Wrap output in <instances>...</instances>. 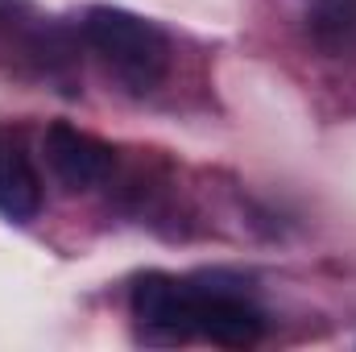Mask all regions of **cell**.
<instances>
[{
	"label": "cell",
	"instance_id": "obj_1",
	"mask_svg": "<svg viewBox=\"0 0 356 352\" xmlns=\"http://www.w3.org/2000/svg\"><path fill=\"white\" fill-rule=\"evenodd\" d=\"M79 38L91 54L108 67V75L116 83L145 95L170 75V38L162 25H154L149 17H137L129 8H112V4H91L79 21Z\"/></svg>",
	"mask_w": 356,
	"mask_h": 352
},
{
	"label": "cell",
	"instance_id": "obj_2",
	"mask_svg": "<svg viewBox=\"0 0 356 352\" xmlns=\"http://www.w3.org/2000/svg\"><path fill=\"white\" fill-rule=\"evenodd\" d=\"M79 42L83 38L71 33L63 21L42 17L33 0H0V46L17 50L29 75L67 95H75L79 83Z\"/></svg>",
	"mask_w": 356,
	"mask_h": 352
},
{
	"label": "cell",
	"instance_id": "obj_3",
	"mask_svg": "<svg viewBox=\"0 0 356 352\" xmlns=\"http://www.w3.org/2000/svg\"><path fill=\"white\" fill-rule=\"evenodd\" d=\"M186 286H191L186 303L191 340H207L220 349H249L266 336V311L224 273H199L186 278Z\"/></svg>",
	"mask_w": 356,
	"mask_h": 352
},
{
	"label": "cell",
	"instance_id": "obj_4",
	"mask_svg": "<svg viewBox=\"0 0 356 352\" xmlns=\"http://www.w3.org/2000/svg\"><path fill=\"white\" fill-rule=\"evenodd\" d=\"M186 303H191V286H186V278H175V273H141L129 294V311H133L141 336L154 344L191 340Z\"/></svg>",
	"mask_w": 356,
	"mask_h": 352
},
{
	"label": "cell",
	"instance_id": "obj_5",
	"mask_svg": "<svg viewBox=\"0 0 356 352\" xmlns=\"http://www.w3.org/2000/svg\"><path fill=\"white\" fill-rule=\"evenodd\" d=\"M42 150H46L50 175L58 178L71 195L99 186L104 178L112 175V162H116V154H112L108 141H99L95 133H83V129H75L67 120H54L46 129Z\"/></svg>",
	"mask_w": 356,
	"mask_h": 352
},
{
	"label": "cell",
	"instance_id": "obj_6",
	"mask_svg": "<svg viewBox=\"0 0 356 352\" xmlns=\"http://www.w3.org/2000/svg\"><path fill=\"white\" fill-rule=\"evenodd\" d=\"M42 175L21 133H0V216L13 224H33L42 216Z\"/></svg>",
	"mask_w": 356,
	"mask_h": 352
},
{
	"label": "cell",
	"instance_id": "obj_7",
	"mask_svg": "<svg viewBox=\"0 0 356 352\" xmlns=\"http://www.w3.org/2000/svg\"><path fill=\"white\" fill-rule=\"evenodd\" d=\"M307 33L327 58H356V0H311Z\"/></svg>",
	"mask_w": 356,
	"mask_h": 352
}]
</instances>
